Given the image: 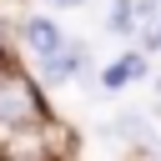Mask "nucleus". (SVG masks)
<instances>
[{"instance_id": "obj_3", "label": "nucleus", "mask_w": 161, "mask_h": 161, "mask_svg": "<svg viewBox=\"0 0 161 161\" xmlns=\"http://www.w3.org/2000/svg\"><path fill=\"white\" fill-rule=\"evenodd\" d=\"M111 136H116L121 146L146 151V146H151V121H146V111H121V116L111 121Z\"/></svg>"}, {"instance_id": "obj_5", "label": "nucleus", "mask_w": 161, "mask_h": 161, "mask_svg": "<svg viewBox=\"0 0 161 161\" xmlns=\"http://www.w3.org/2000/svg\"><path fill=\"white\" fill-rule=\"evenodd\" d=\"M106 30L116 35V40H136V0H111V10H106Z\"/></svg>"}, {"instance_id": "obj_7", "label": "nucleus", "mask_w": 161, "mask_h": 161, "mask_svg": "<svg viewBox=\"0 0 161 161\" xmlns=\"http://www.w3.org/2000/svg\"><path fill=\"white\" fill-rule=\"evenodd\" d=\"M45 5H50V10H80L86 0H45Z\"/></svg>"}, {"instance_id": "obj_1", "label": "nucleus", "mask_w": 161, "mask_h": 161, "mask_svg": "<svg viewBox=\"0 0 161 161\" xmlns=\"http://www.w3.org/2000/svg\"><path fill=\"white\" fill-rule=\"evenodd\" d=\"M65 40H70V35H65V30H60V20H55V15H45V10H30V15H20V20H15V45H20V55H30L35 65H40L45 55H55Z\"/></svg>"}, {"instance_id": "obj_2", "label": "nucleus", "mask_w": 161, "mask_h": 161, "mask_svg": "<svg viewBox=\"0 0 161 161\" xmlns=\"http://www.w3.org/2000/svg\"><path fill=\"white\" fill-rule=\"evenodd\" d=\"M35 80L50 91V86H70V80H96L91 75V50H86V40L80 35H70L55 55H45L40 65H35Z\"/></svg>"}, {"instance_id": "obj_4", "label": "nucleus", "mask_w": 161, "mask_h": 161, "mask_svg": "<svg viewBox=\"0 0 161 161\" xmlns=\"http://www.w3.org/2000/svg\"><path fill=\"white\" fill-rule=\"evenodd\" d=\"M126 86H136V70H131V60H126V50H121L116 60H106V65L96 70V91H101V96H121Z\"/></svg>"}, {"instance_id": "obj_6", "label": "nucleus", "mask_w": 161, "mask_h": 161, "mask_svg": "<svg viewBox=\"0 0 161 161\" xmlns=\"http://www.w3.org/2000/svg\"><path fill=\"white\" fill-rule=\"evenodd\" d=\"M136 25H141V30H156V25H161V0H136ZM141 30H136V35H141Z\"/></svg>"}]
</instances>
